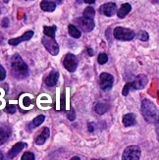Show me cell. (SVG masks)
<instances>
[{
	"label": "cell",
	"instance_id": "obj_30",
	"mask_svg": "<svg viewBox=\"0 0 159 160\" xmlns=\"http://www.w3.org/2000/svg\"><path fill=\"white\" fill-rule=\"evenodd\" d=\"M6 78V71L5 69L0 65V81H3Z\"/></svg>",
	"mask_w": 159,
	"mask_h": 160
},
{
	"label": "cell",
	"instance_id": "obj_34",
	"mask_svg": "<svg viewBox=\"0 0 159 160\" xmlns=\"http://www.w3.org/2000/svg\"><path fill=\"white\" fill-rule=\"evenodd\" d=\"M87 128H88L89 133H93V132H94V124L93 123H88Z\"/></svg>",
	"mask_w": 159,
	"mask_h": 160
},
{
	"label": "cell",
	"instance_id": "obj_15",
	"mask_svg": "<svg viewBox=\"0 0 159 160\" xmlns=\"http://www.w3.org/2000/svg\"><path fill=\"white\" fill-rule=\"evenodd\" d=\"M11 137V130L8 127H1L0 128V145L5 143Z\"/></svg>",
	"mask_w": 159,
	"mask_h": 160
},
{
	"label": "cell",
	"instance_id": "obj_32",
	"mask_svg": "<svg viewBox=\"0 0 159 160\" xmlns=\"http://www.w3.org/2000/svg\"><path fill=\"white\" fill-rule=\"evenodd\" d=\"M1 26H2V28H8L9 27V19L4 18L1 22Z\"/></svg>",
	"mask_w": 159,
	"mask_h": 160
},
{
	"label": "cell",
	"instance_id": "obj_11",
	"mask_svg": "<svg viewBox=\"0 0 159 160\" xmlns=\"http://www.w3.org/2000/svg\"><path fill=\"white\" fill-rule=\"evenodd\" d=\"M33 37V32L32 31H27L26 32L22 37H19V38H11L8 40V43L10 45H13V46H16L18 45L19 43L23 42V41H27L30 40Z\"/></svg>",
	"mask_w": 159,
	"mask_h": 160
},
{
	"label": "cell",
	"instance_id": "obj_18",
	"mask_svg": "<svg viewBox=\"0 0 159 160\" xmlns=\"http://www.w3.org/2000/svg\"><path fill=\"white\" fill-rule=\"evenodd\" d=\"M45 120V116L44 115H38L37 117H36L34 119L27 125V129L29 130H32V129H36L38 126H40Z\"/></svg>",
	"mask_w": 159,
	"mask_h": 160
},
{
	"label": "cell",
	"instance_id": "obj_42",
	"mask_svg": "<svg viewBox=\"0 0 159 160\" xmlns=\"http://www.w3.org/2000/svg\"><path fill=\"white\" fill-rule=\"evenodd\" d=\"M0 13H1V9H0Z\"/></svg>",
	"mask_w": 159,
	"mask_h": 160
},
{
	"label": "cell",
	"instance_id": "obj_33",
	"mask_svg": "<svg viewBox=\"0 0 159 160\" xmlns=\"http://www.w3.org/2000/svg\"><path fill=\"white\" fill-rule=\"evenodd\" d=\"M64 109H65V93H63L61 96V110Z\"/></svg>",
	"mask_w": 159,
	"mask_h": 160
},
{
	"label": "cell",
	"instance_id": "obj_36",
	"mask_svg": "<svg viewBox=\"0 0 159 160\" xmlns=\"http://www.w3.org/2000/svg\"><path fill=\"white\" fill-rule=\"evenodd\" d=\"M84 1L86 3H87V4H93L96 1V0H84Z\"/></svg>",
	"mask_w": 159,
	"mask_h": 160
},
{
	"label": "cell",
	"instance_id": "obj_35",
	"mask_svg": "<svg viewBox=\"0 0 159 160\" xmlns=\"http://www.w3.org/2000/svg\"><path fill=\"white\" fill-rule=\"evenodd\" d=\"M87 54L89 55V56H93V50L92 49V48H87Z\"/></svg>",
	"mask_w": 159,
	"mask_h": 160
},
{
	"label": "cell",
	"instance_id": "obj_40",
	"mask_svg": "<svg viewBox=\"0 0 159 160\" xmlns=\"http://www.w3.org/2000/svg\"><path fill=\"white\" fill-rule=\"evenodd\" d=\"M56 1H57L58 3H61L62 1H63V0H56Z\"/></svg>",
	"mask_w": 159,
	"mask_h": 160
},
{
	"label": "cell",
	"instance_id": "obj_13",
	"mask_svg": "<svg viewBox=\"0 0 159 160\" xmlns=\"http://www.w3.org/2000/svg\"><path fill=\"white\" fill-rule=\"evenodd\" d=\"M26 147V144L24 142H17L15 145H13V148L9 150L8 152V157L10 159L16 157L21 151L24 149V148Z\"/></svg>",
	"mask_w": 159,
	"mask_h": 160
},
{
	"label": "cell",
	"instance_id": "obj_3",
	"mask_svg": "<svg viewBox=\"0 0 159 160\" xmlns=\"http://www.w3.org/2000/svg\"><path fill=\"white\" fill-rule=\"evenodd\" d=\"M113 36L116 39L123 40V41H130L134 39L135 38V32L134 31L127 29V28L123 27H117L113 31Z\"/></svg>",
	"mask_w": 159,
	"mask_h": 160
},
{
	"label": "cell",
	"instance_id": "obj_41",
	"mask_svg": "<svg viewBox=\"0 0 159 160\" xmlns=\"http://www.w3.org/2000/svg\"><path fill=\"white\" fill-rule=\"evenodd\" d=\"M3 38H2V36H1V34H0V42H1V40H2Z\"/></svg>",
	"mask_w": 159,
	"mask_h": 160
},
{
	"label": "cell",
	"instance_id": "obj_8",
	"mask_svg": "<svg viewBox=\"0 0 159 160\" xmlns=\"http://www.w3.org/2000/svg\"><path fill=\"white\" fill-rule=\"evenodd\" d=\"M78 24L81 27V29L86 32H92L94 29V26H95L93 19H88L85 17L78 19Z\"/></svg>",
	"mask_w": 159,
	"mask_h": 160
},
{
	"label": "cell",
	"instance_id": "obj_7",
	"mask_svg": "<svg viewBox=\"0 0 159 160\" xmlns=\"http://www.w3.org/2000/svg\"><path fill=\"white\" fill-rule=\"evenodd\" d=\"M63 65L66 70L73 73L77 70V68H78V59L74 54L68 53L66 54V56L63 59Z\"/></svg>",
	"mask_w": 159,
	"mask_h": 160
},
{
	"label": "cell",
	"instance_id": "obj_29",
	"mask_svg": "<svg viewBox=\"0 0 159 160\" xmlns=\"http://www.w3.org/2000/svg\"><path fill=\"white\" fill-rule=\"evenodd\" d=\"M67 116H68V119L70 120V121H74L76 119V112H75V110L74 109H70V111L68 112Z\"/></svg>",
	"mask_w": 159,
	"mask_h": 160
},
{
	"label": "cell",
	"instance_id": "obj_21",
	"mask_svg": "<svg viewBox=\"0 0 159 160\" xmlns=\"http://www.w3.org/2000/svg\"><path fill=\"white\" fill-rule=\"evenodd\" d=\"M56 30H57V28L55 26H51V27L44 26L43 27V33L46 37L55 38V32H56Z\"/></svg>",
	"mask_w": 159,
	"mask_h": 160
},
{
	"label": "cell",
	"instance_id": "obj_22",
	"mask_svg": "<svg viewBox=\"0 0 159 160\" xmlns=\"http://www.w3.org/2000/svg\"><path fill=\"white\" fill-rule=\"evenodd\" d=\"M68 32H69V34H70V36L72 38H80L81 36H82L81 32L74 25H69V27H68Z\"/></svg>",
	"mask_w": 159,
	"mask_h": 160
},
{
	"label": "cell",
	"instance_id": "obj_12",
	"mask_svg": "<svg viewBox=\"0 0 159 160\" xmlns=\"http://www.w3.org/2000/svg\"><path fill=\"white\" fill-rule=\"evenodd\" d=\"M59 80V73L56 70H52L45 79V85L47 87H54Z\"/></svg>",
	"mask_w": 159,
	"mask_h": 160
},
{
	"label": "cell",
	"instance_id": "obj_14",
	"mask_svg": "<svg viewBox=\"0 0 159 160\" xmlns=\"http://www.w3.org/2000/svg\"><path fill=\"white\" fill-rule=\"evenodd\" d=\"M49 135H50V131L48 128H43L42 131H41V133L39 134V136L37 138H36V141H34V142H36L37 145H41L43 144L46 140L48 138H49Z\"/></svg>",
	"mask_w": 159,
	"mask_h": 160
},
{
	"label": "cell",
	"instance_id": "obj_17",
	"mask_svg": "<svg viewBox=\"0 0 159 160\" xmlns=\"http://www.w3.org/2000/svg\"><path fill=\"white\" fill-rule=\"evenodd\" d=\"M136 116L133 113H128L123 116V124L125 127H132L136 125Z\"/></svg>",
	"mask_w": 159,
	"mask_h": 160
},
{
	"label": "cell",
	"instance_id": "obj_2",
	"mask_svg": "<svg viewBox=\"0 0 159 160\" xmlns=\"http://www.w3.org/2000/svg\"><path fill=\"white\" fill-rule=\"evenodd\" d=\"M142 113L148 123L156 124L158 122V110L155 104L149 99H143L142 102Z\"/></svg>",
	"mask_w": 159,
	"mask_h": 160
},
{
	"label": "cell",
	"instance_id": "obj_10",
	"mask_svg": "<svg viewBox=\"0 0 159 160\" xmlns=\"http://www.w3.org/2000/svg\"><path fill=\"white\" fill-rule=\"evenodd\" d=\"M148 82V79L146 75H139L135 79V81L132 82V88L134 89H143L146 88L147 83Z\"/></svg>",
	"mask_w": 159,
	"mask_h": 160
},
{
	"label": "cell",
	"instance_id": "obj_23",
	"mask_svg": "<svg viewBox=\"0 0 159 160\" xmlns=\"http://www.w3.org/2000/svg\"><path fill=\"white\" fill-rule=\"evenodd\" d=\"M94 15H95L94 9L92 8V7L88 6V7H87V8L85 9V11H84V16H82V17L88 18V19H93L94 18Z\"/></svg>",
	"mask_w": 159,
	"mask_h": 160
},
{
	"label": "cell",
	"instance_id": "obj_6",
	"mask_svg": "<svg viewBox=\"0 0 159 160\" xmlns=\"http://www.w3.org/2000/svg\"><path fill=\"white\" fill-rule=\"evenodd\" d=\"M141 157V148L136 145L128 147L123 152L122 158L124 160H139Z\"/></svg>",
	"mask_w": 159,
	"mask_h": 160
},
{
	"label": "cell",
	"instance_id": "obj_31",
	"mask_svg": "<svg viewBox=\"0 0 159 160\" xmlns=\"http://www.w3.org/2000/svg\"><path fill=\"white\" fill-rule=\"evenodd\" d=\"M23 104H24V106H25V107H29V106L31 105V99H30L27 96L24 97V99H23Z\"/></svg>",
	"mask_w": 159,
	"mask_h": 160
},
{
	"label": "cell",
	"instance_id": "obj_38",
	"mask_svg": "<svg viewBox=\"0 0 159 160\" xmlns=\"http://www.w3.org/2000/svg\"><path fill=\"white\" fill-rule=\"evenodd\" d=\"M72 160H80V157H73Z\"/></svg>",
	"mask_w": 159,
	"mask_h": 160
},
{
	"label": "cell",
	"instance_id": "obj_25",
	"mask_svg": "<svg viewBox=\"0 0 159 160\" xmlns=\"http://www.w3.org/2000/svg\"><path fill=\"white\" fill-rule=\"evenodd\" d=\"M137 38H139V39L142 40V41H147V40H148V38H149V34H148L147 32L141 31L139 33H137Z\"/></svg>",
	"mask_w": 159,
	"mask_h": 160
},
{
	"label": "cell",
	"instance_id": "obj_4",
	"mask_svg": "<svg viewBox=\"0 0 159 160\" xmlns=\"http://www.w3.org/2000/svg\"><path fill=\"white\" fill-rule=\"evenodd\" d=\"M41 42L44 45L45 49L52 54L53 56H56L59 53V45L56 42V40L54 39V38H49V37H43L41 38Z\"/></svg>",
	"mask_w": 159,
	"mask_h": 160
},
{
	"label": "cell",
	"instance_id": "obj_20",
	"mask_svg": "<svg viewBox=\"0 0 159 160\" xmlns=\"http://www.w3.org/2000/svg\"><path fill=\"white\" fill-rule=\"evenodd\" d=\"M94 111L96 113H97L98 115H102L106 113L108 111V106L106 103H103V102H98L95 104L94 106Z\"/></svg>",
	"mask_w": 159,
	"mask_h": 160
},
{
	"label": "cell",
	"instance_id": "obj_28",
	"mask_svg": "<svg viewBox=\"0 0 159 160\" xmlns=\"http://www.w3.org/2000/svg\"><path fill=\"white\" fill-rule=\"evenodd\" d=\"M22 160H34V155L32 152H25L22 156Z\"/></svg>",
	"mask_w": 159,
	"mask_h": 160
},
{
	"label": "cell",
	"instance_id": "obj_9",
	"mask_svg": "<svg viewBox=\"0 0 159 160\" xmlns=\"http://www.w3.org/2000/svg\"><path fill=\"white\" fill-rule=\"evenodd\" d=\"M116 4L113 2L105 3L99 7V12L106 17H112L116 13Z\"/></svg>",
	"mask_w": 159,
	"mask_h": 160
},
{
	"label": "cell",
	"instance_id": "obj_27",
	"mask_svg": "<svg viewBox=\"0 0 159 160\" xmlns=\"http://www.w3.org/2000/svg\"><path fill=\"white\" fill-rule=\"evenodd\" d=\"M131 88H132V82H128V83H126V86L124 87V88H123L122 94H123L124 96H127V95L129 94V92H130Z\"/></svg>",
	"mask_w": 159,
	"mask_h": 160
},
{
	"label": "cell",
	"instance_id": "obj_39",
	"mask_svg": "<svg viewBox=\"0 0 159 160\" xmlns=\"http://www.w3.org/2000/svg\"><path fill=\"white\" fill-rule=\"evenodd\" d=\"M3 1H4V3H8L10 0H3Z\"/></svg>",
	"mask_w": 159,
	"mask_h": 160
},
{
	"label": "cell",
	"instance_id": "obj_16",
	"mask_svg": "<svg viewBox=\"0 0 159 160\" xmlns=\"http://www.w3.org/2000/svg\"><path fill=\"white\" fill-rule=\"evenodd\" d=\"M40 8L45 12H53L56 8V4L51 0H42L40 2Z\"/></svg>",
	"mask_w": 159,
	"mask_h": 160
},
{
	"label": "cell",
	"instance_id": "obj_5",
	"mask_svg": "<svg viewBox=\"0 0 159 160\" xmlns=\"http://www.w3.org/2000/svg\"><path fill=\"white\" fill-rule=\"evenodd\" d=\"M114 83V77L109 73H102L99 76V86L104 92H108L112 88Z\"/></svg>",
	"mask_w": 159,
	"mask_h": 160
},
{
	"label": "cell",
	"instance_id": "obj_1",
	"mask_svg": "<svg viewBox=\"0 0 159 160\" xmlns=\"http://www.w3.org/2000/svg\"><path fill=\"white\" fill-rule=\"evenodd\" d=\"M12 74L18 79H25L29 76V67L19 54L13 55L11 58Z\"/></svg>",
	"mask_w": 159,
	"mask_h": 160
},
{
	"label": "cell",
	"instance_id": "obj_24",
	"mask_svg": "<svg viewBox=\"0 0 159 160\" xmlns=\"http://www.w3.org/2000/svg\"><path fill=\"white\" fill-rule=\"evenodd\" d=\"M98 63L100 65H104L105 63H107V61H108V56H107V54L106 53H100L98 55Z\"/></svg>",
	"mask_w": 159,
	"mask_h": 160
},
{
	"label": "cell",
	"instance_id": "obj_19",
	"mask_svg": "<svg viewBox=\"0 0 159 160\" xmlns=\"http://www.w3.org/2000/svg\"><path fill=\"white\" fill-rule=\"evenodd\" d=\"M131 10H132V5L129 3H125V4H123L121 6V8L118 10L117 15H118L120 19H124L131 12Z\"/></svg>",
	"mask_w": 159,
	"mask_h": 160
},
{
	"label": "cell",
	"instance_id": "obj_37",
	"mask_svg": "<svg viewBox=\"0 0 159 160\" xmlns=\"http://www.w3.org/2000/svg\"><path fill=\"white\" fill-rule=\"evenodd\" d=\"M3 159V154H2V152L0 151V160H2Z\"/></svg>",
	"mask_w": 159,
	"mask_h": 160
},
{
	"label": "cell",
	"instance_id": "obj_26",
	"mask_svg": "<svg viewBox=\"0 0 159 160\" xmlns=\"http://www.w3.org/2000/svg\"><path fill=\"white\" fill-rule=\"evenodd\" d=\"M16 110H17V107L16 105H14V104H8V105L5 107V111L9 114H14L16 112Z\"/></svg>",
	"mask_w": 159,
	"mask_h": 160
}]
</instances>
